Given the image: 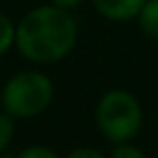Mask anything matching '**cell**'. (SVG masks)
Returning a JSON list of instances; mask_svg holds the SVG:
<instances>
[{"instance_id":"obj_7","label":"cell","mask_w":158,"mask_h":158,"mask_svg":"<svg viewBox=\"0 0 158 158\" xmlns=\"http://www.w3.org/2000/svg\"><path fill=\"white\" fill-rule=\"evenodd\" d=\"M13 136H15L13 117L5 110V113H0V152L9 147V143L13 141Z\"/></svg>"},{"instance_id":"obj_8","label":"cell","mask_w":158,"mask_h":158,"mask_svg":"<svg viewBox=\"0 0 158 158\" xmlns=\"http://www.w3.org/2000/svg\"><path fill=\"white\" fill-rule=\"evenodd\" d=\"M15 158H59V154L50 147H44V145H35V147H28L24 152H20Z\"/></svg>"},{"instance_id":"obj_9","label":"cell","mask_w":158,"mask_h":158,"mask_svg":"<svg viewBox=\"0 0 158 158\" xmlns=\"http://www.w3.org/2000/svg\"><path fill=\"white\" fill-rule=\"evenodd\" d=\"M110 158H145L143 152L134 145H128V143H117V147L113 149Z\"/></svg>"},{"instance_id":"obj_10","label":"cell","mask_w":158,"mask_h":158,"mask_svg":"<svg viewBox=\"0 0 158 158\" xmlns=\"http://www.w3.org/2000/svg\"><path fill=\"white\" fill-rule=\"evenodd\" d=\"M67 158H104L98 149H89V147H80V149H74Z\"/></svg>"},{"instance_id":"obj_3","label":"cell","mask_w":158,"mask_h":158,"mask_svg":"<svg viewBox=\"0 0 158 158\" xmlns=\"http://www.w3.org/2000/svg\"><path fill=\"white\" fill-rule=\"evenodd\" d=\"M52 82L39 72L15 74L2 89V108L18 119H28L48 108L52 102Z\"/></svg>"},{"instance_id":"obj_4","label":"cell","mask_w":158,"mask_h":158,"mask_svg":"<svg viewBox=\"0 0 158 158\" xmlns=\"http://www.w3.org/2000/svg\"><path fill=\"white\" fill-rule=\"evenodd\" d=\"M95 9L115 22H128L136 18L145 5V0H93Z\"/></svg>"},{"instance_id":"obj_1","label":"cell","mask_w":158,"mask_h":158,"mask_svg":"<svg viewBox=\"0 0 158 158\" xmlns=\"http://www.w3.org/2000/svg\"><path fill=\"white\" fill-rule=\"evenodd\" d=\"M18 50L33 63H56L76 44V22L56 5L37 7L15 28Z\"/></svg>"},{"instance_id":"obj_2","label":"cell","mask_w":158,"mask_h":158,"mask_svg":"<svg viewBox=\"0 0 158 158\" xmlns=\"http://www.w3.org/2000/svg\"><path fill=\"white\" fill-rule=\"evenodd\" d=\"M98 128L113 143H126L141 130L143 113L139 100L123 89H113L102 95L95 110Z\"/></svg>"},{"instance_id":"obj_5","label":"cell","mask_w":158,"mask_h":158,"mask_svg":"<svg viewBox=\"0 0 158 158\" xmlns=\"http://www.w3.org/2000/svg\"><path fill=\"white\" fill-rule=\"evenodd\" d=\"M141 28L152 39H158V0H145V5L139 13Z\"/></svg>"},{"instance_id":"obj_11","label":"cell","mask_w":158,"mask_h":158,"mask_svg":"<svg viewBox=\"0 0 158 158\" xmlns=\"http://www.w3.org/2000/svg\"><path fill=\"white\" fill-rule=\"evenodd\" d=\"M50 2L56 5V7H61V9H74V7L80 5V0H50Z\"/></svg>"},{"instance_id":"obj_6","label":"cell","mask_w":158,"mask_h":158,"mask_svg":"<svg viewBox=\"0 0 158 158\" xmlns=\"http://www.w3.org/2000/svg\"><path fill=\"white\" fill-rule=\"evenodd\" d=\"M13 44H15V26L7 15L0 13V56L9 52Z\"/></svg>"}]
</instances>
